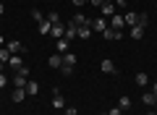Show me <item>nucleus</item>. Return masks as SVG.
Returning a JSON list of instances; mask_svg holds the SVG:
<instances>
[{
  "label": "nucleus",
  "mask_w": 157,
  "mask_h": 115,
  "mask_svg": "<svg viewBox=\"0 0 157 115\" xmlns=\"http://www.w3.org/2000/svg\"><path fill=\"white\" fill-rule=\"evenodd\" d=\"M89 26H92V32H105V29H107V21H105V16H97V18H92V21H89Z\"/></svg>",
  "instance_id": "obj_1"
},
{
  "label": "nucleus",
  "mask_w": 157,
  "mask_h": 115,
  "mask_svg": "<svg viewBox=\"0 0 157 115\" xmlns=\"http://www.w3.org/2000/svg\"><path fill=\"white\" fill-rule=\"evenodd\" d=\"M123 26H126V21H123V16H110V29H115V32H123Z\"/></svg>",
  "instance_id": "obj_2"
},
{
  "label": "nucleus",
  "mask_w": 157,
  "mask_h": 115,
  "mask_svg": "<svg viewBox=\"0 0 157 115\" xmlns=\"http://www.w3.org/2000/svg\"><path fill=\"white\" fill-rule=\"evenodd\" d=\"M52 107L55 110H66V99H63V94L58 92V89L52 92Z\"/></svg>",
  "instance_id": "obj_3"
},
{
  "label": "nucleus",
  "mask_w": 157,
  "mask_h": 115,
  "mask_svg": "<svg viewBox=\"0 0 157 115\" xmlns=\"http://www.w3.org/2000/svg\"><path fill=\"white\" fill-rule=\"evenodd\" d=\"M50 34H52L55 39H63V37H66V24H52Z\"/></svg>",
  "instance_id": "obj_4"
},
{
  "label": "nucleus",
  "mask_w": 157,
  "mask_h": 115,
  "mask_svg": "<svg viewBox=\"0 0 157 115\" xmlns=\"http://www.w3.org/2000/svg\"><path fill=\"white\" fill-rule=\"evenodd\" d=\"M6 47H8V52H11V55L24 52V44H21V42H16V39H8V42H6Z\"/></svg>",
  "instance_id": "obj_5"
},
{
  "label": "nucleus",
  "mask_w": 157,
  "mask_h": 115,
  "mask_svg": "<svg viewBox=\"0 0 157 115\" xmlns=\"http://www.w3.org/2000/svg\"><path fill=\"white\" fill-rule=\"evenodd\" d=\"M100 71H102V73H115L118 68H115V63H113L110 58H105V60L100 63Z\"/></svg>",
  "instance_id": "obj_6"
},
{
  "label": "nucleus",
  "mask_w": 157,
  "mask_h": 115,
  "mask_svg": "<svg viewBox=\"0 0 157 115\" xmlns=\"http://www.w3.org/2000/svg\"><path fill=\"white\" fill-rule=\"evenodd\" d=\"M78 37V26H76V24H66V39H68V42H71V39H76Z\"/></svg>",
  "instance_id": "obj_7"
},
{
  "label": "nucleus",
  "mask_w": 157,
  "mask_h": 115,
  "mask_svg": "<svg viewBox=\"0 0 157 115\" xmlns=\"http://www.w3.org/2000/svg\"><path fill=\"white\" fill-rule=\"evenodd\" d=\"M115 11H118V8H115V3H102V8H100V13H102V16H115Z\"/></svg>",
  "instance_id": "obj_8"
},
{
  "label": "nucleus",
  "mask_w": 157,
  "mask_h": 115,
  "mask_svg": "<svg viewBox=\"0 0 157 115\" xmlns=\"http://www.w3.org/2000/svg\"><path fill=\"white\" fill-rule=\"evenodd\" d=\"M26 97H34V94H39V84L37 81H26Z\"/></svg>",
  "instance_id": "obj_9"
},
{
  "label": "nucleus",
  "mask_w": 157,
  "mask_h": 115,
  "mask_svg": "<svg viewBox=\"0 0 157 115\" xmlns=\"http://www.w3.org/2000/svg\"><path fill=\"white\" fill-rule=\"evenodd\" d=\"M123 21H126V26H136V24H139V13H134V11H131V13H126V16H123Z\"/></svg>",
  "instance_id": "obj_10"
},
{
  "label": "nucleus",
  "mask_w": 157,
  "mask_h": 115,
  "mask_svg": "<svg viewBox=\"0 0 157 115\" xmlns=\"http://www.w3.org/2000/svg\"><path fill=\"white\" fill-rule=\"evenodd\" d=\"M47 66H50V68H60V66H63V55H60V52H55L50 60H47Z\"/></svg>",
  "instance_id": "obj_11"
},
{
  "label": "nucleus",
  "mask_w": 157,
  "mask_h": 115,
  "mask_svg": "<svg viewBox=\"0 0 157 115\" xmlns=\"http://www.w3.org/2000/svg\"><path fill=\"white\" fill-rule=\"evenodd\" d=\"M141 102H144L147 107H152V105H157V97L152 92H144V94H141Z\"/></svg>",
  "instance_id": "obj_12"
},
{
  "label": "nucleus",
  "mask_w": 157,
  "mask_h": 115,
  "mask_svg": "<svg viewBox=\"0 0 157 115\" xmlns=\"http://www.w3.org/2000/svg\"><path fill=\"white\" fill-rule=\"evenodd\" d=\"M73 24H76V26H89V18H86V16H84V13L78 11V13H76V16H73Z\"/></svg>",
  "instance_id": "obj_13"
},
{
  "label": "nucleus",
  "mask_w": 157,
  "mask_h": 115,
  "mask_svg": "<svg viewBox=\"0 0 157 115\" xmlns=\"http://www.w3.org/2000/svg\"><path fill=\"white\" fill-rule=\"evenodd\" d=\"M24 99H26V89L16 86V89H13V102H24Z\"/></svg>",
  "instance_id": "obj_14"
},
{
  "label": "nucleus",
  "mask_w": 157,
  "mask_h": 115,
  "mask_svg": "<svg viewBox=\"0 0 157 115\" xmlns=\"http://www.w3.org/2000/svg\"><path fill=\"white\" fill-rule=\"evenodd\" d=\"M134 81H136V86H147V84H149V76H147V73L144 71H141V73H136V79H134Z\"/></svg>",
  "instance_id": "obj_15"
},
{
  "label": "nucleus",
  "mask_w": 157,
  "mask_h": 115,
  "mask_svg": "<svg viewBox=\"0 0 157 115\" xmlns=\"http://www.w3.org/2000/svg\"><path fill=\"white\" fill-rule=\"evenodd\" d=\"M8 66H11L13 71H18V68L24 66V60H21V58H18V55H11V60H8Z\"/></svg>",
  "instance_id": "obj_16"
},
{
  "label": "nucleus",
  "mask_w": 157,
  "mask_h": 115,
  "mask_svg": "<svg viewBox=\"0 0 157 115\" xmlns=\"http://www.w3.org/2000/svg\"><path fill=\"white\" fill-rule=\"evenodd\" d=\"M102 37H105V39H121V32H115V29L107 26L105 32H102Z\"/></svg>",
  "instance_id": "obj_17"
},
{
  "label": "nucleus",
  "mask_w": 157,
  "mask_h": 115,
  "mask_svg": "<svg viewBox=\"0 0 157 115\" xmlns=\"http://www.w3.org/2000/svg\"><path fill=\"white\" fill-rule=\"evenodd\" d=\"M131 37H134V39H141V37H144V26H139V24L131 26Z\"/></svg>",
  "instance_id": "obj_18"
},
{
  "label": "nucleus",
  "mask_w": 157,
  "mask_h": 115,
  "mask_svg": "<svg viewBox=\"0 0 157 115\" xmlns=\"http://www.w3.org/2000/svg\"><path fill=\"white\" fill-rule=\"evenodd\" d=\"M92 37V26H78V39H89Z\"/></svg>",
  "instance_id": "obj_19"
},
{
  "label": "nucleus",
  "mask_w": 157,
  "mask_h": 115,
  "mask_svg": "<svg viewBox=\"0 0 157 115\" xmlns=\"http://www.w3.org/2000/svg\"><path fill=\"white\" fill-rule=\"evenodd\" d=\"M68 44H71V42H68L66 37H63V39H58V52H60V55H66V52H68Z\"/></svg>",
  "instance_id": "obj_20"
},
{
  "label": "nucleus",
  "mask_w": 157,
  "mask_h": 115,
  "mask_svg": "<svg viewBox=\"0 0 157 115\" xmlns=\"http://www.w3.org/2000/svg\"><path fill=\"white\" fill-rule=\"evenodd\" d=\"M63 66H76V55L66 52V55H63Z\"/></svg>",
  "instance_id": "obj_21"
},
{
  "label": "nucleus",
  "mask_w": 157,
  "mask_h": 115,
  "mask_svg": "<svg viewBox=\"0 0 157 115\" xmlns=\"http://www.w3.org/2000/svg\"><path fill=\"white\" fill-rule=\"evenodd\" d=\"M8 60H11V52H8V47H0V63H6V66H8Z\"/></svg>",
  "instance_id": "obj_22"
},
{
  "label": "nucleus",
  "mask_w": 157,
  "mask_h": 115,
  "mask_svg": "<svg viewBox=\"0 0 157 115\" xmlns=\"http://www.w3.org/2000/svg\"><path fill=\"white\" fill-rule=\"evenodd\" d=\"M32 16H34V21H37V24H42V21H45V13H42V11H37V8H34V11H32Z\"/></svg>",
  "instance_id": "obj_23"
},
{
  "label": "nucleus",
  "mask_w": 157,
  "mask_h": 115,
  "mask_svg": "<svg viewBox=\"0 0 157 115\" xmlns=\"http://www.w3.org/2000/svg\"><path fill=\"white\" fill-rule=\"evenodd\" d=\"M50 29H52V24L47 21V18H45L42 24H39V32H42V34H50Z\"/></svg>",
  "instance_id": "obj_24"
},
{
  "label": "nucleus",
  "mask_w": 157,
  "mask_h": 115,
  "mask_svg": "<svg viewBox=\"0 0 157 115\" xmlns=\"http://www.w3.org/2000/svg\"><path fill=\"white\" fill-rule=\"evenodd\" d=\"M118 107H121V110H128V107H131V97H121Z\"/></svg>",
  "instance_id": "obj_25"
},
{
  "label": "nucleus",
  "mask_w": 157,
  "mask_h": 115,
  "mask_svg": "<svg viewBox=\"0 0 157 115\" xmlns=\"http://www.w3.org/2000/svg\"><path fill=\"white\" fill-rule=\"evenodd\" d=\"M47 21H50V24H60V16L52 11V13H47Z\"/></svg>",
  "instance_id": "obj_26"
},
{
  "label": "nucleus",
  "mask_w": 157,
  "mask_h": 115,
  "mask_svg": "<svg viewBox=\"0 0 157 115\" xmlns=\"http://www.w3.org/2000/svg\"><path fill=\"white\" fill-rule=\"evenodd\" d=\"M147 24H149V16L147 13H139V26H147Z\"/></svg>",
  "instance_id": "obj_27"
},
{
  "label": "nucleus",
  "mask_w": 157,
  "mask_h": 115,
  "mask_svg": "<svg viewBox=\"0 0 157 115\" xmlns=\"http://www.w3.org/2000/svg\"><path fill=\"white\" fill-rule=\"evenodd\" d=\"M60 71L66 73V76H71V73H73V66H60Z\"/></svg>",
  "instance_id": "obj_28"
},
{
  "label": "nucleus",
  "mask_w": 157,
  "mask_h": 115,
  "mask_svg": "<svg viewBox=\"0 0 157 115\" xmlns=\"http://www.w3.org/2000/svg\"><path fill=\"white\" fill-rule=\"evenodd\" d=\"M16 73H21V76H26V79H29V68H26V66H21V68H18Z\"/></svg>",
  "instance_id": "obj_29"
},
{
  "label": "nucleus",
  "mask_w": 157,
  "mask_h": 115,
  "mask_svg": "<svg viewBox=\"0 0 157 115\" xmlns=\"http://www.w3.org/2000/svg\"><path fill=\"white\" fill-rule=\"evenodd\" d=\"M71 3H73V6H76V8H81V6H86L89 0H71Z\"/></svg>",
  "instance_id": "obj_30"
},
{
  "label": "nucleus",
  "mask_w": 157,
  "mask_h": 115,
  "mask_svg": "<svg viewBox=\"0 0 157 115\" xmlns=\"http://www.w3.org/2000/svg\"><path fill=\"white\" fill-rule=\"evenodd\" d=\"M63 115H78V110L76 107H66V113H63Z\"/></svg>",
  "instance_id": "obj_31"
},
{
  "label": "nucleus",
  "mask_w": 157,
  "mask_h": 115,
  "mask_svg": "<svg viewBox=\"0 0 157 115\" xmlns=\"http://www.w3.org/2000/svg\"><path fill=\"white\" fill-rule=\"evenodd\" d=\"M113 3H115V8H126V3H128V0H113Z\"/></svg>",
  "instance_id": "obj_32"
},
{
  "label": "nucleus",
  "mask_w": 157,
  "mask_h": 115,
  "mask_svg": "<svg viewBox=\"0 0 157 115\" xmlns=\"http://www.w3.org/2000/svg\"><path fill=\"white\" fill-rule=\"evenodd\" d=\"M6 84H8V79H6V73H0V89L6 86Z\"/></svg>",
  "instance_id": "obj_33"
},
{
  "label": "nucleus",
  "mask_w": 157,
  "mask_h": 115,
  "mask_svg": "<svg viewBox=\"0 0 157 115\" xmlns=\"http://www.w3.org/2000/svg\"><path fill=\"white\" fill-rule=\"evenodd\" d=\"M89 3H92L94 8H102V3H105V0H89Z\"/></svg>",
  "instance_id": "obj_34"
},
{
  "label": "nucleus",
  "mask_w": 157,
  "mask_h": 115,
  "mask_svg": "<svg viewBox=\"0 0 157 115\" xmlns=\"http://www.w3.org/2000/svg\"><path fill=\"white\" fill-rule=\"evenodd\" d=\"M107 115H121V107H113V110H110Z\"/></svg>",
  "instance_id": "obj_35"
},
{
  "label": "nucleus",
  "mask_w": 157,
  "mask_h": 115,
  "mask_svg": "<svg viewBox=\"0 0 157 115\" xmlns=\"http://www.w3.org/2000/svg\"><path fill=\"white\" fill-rule=\"evenodd\" d=\"M152 94H155V97H157V81H155V86H152Z\"/></svg>",
  "instance_id": "obj_36"
},
{
  "label": "nucleus",
  "mask_w": 157,
  "mask_h": 115,
  "mask_svg": "<svg viewBox=\"0 0 157 115\" xmlns=\"http://www.w3.org/2000/svg\"><path fill=\"white\" fill-rule=\"evenodd\" d=\"M3 13H6V6H3V3H0V16H3Z\"/></svg>",
  "instance_id": "obj_37"
},
{
  "label": "nucleus",
  "mask_w": 157,
  "mask_h": 115,
  "mask_svg": "<svg viewBox=\"0 0 157 115\" xmlns=\"http://www.w3.org/2000/svg\"><path fill=\"white\" fill-rule=\"evenodd\" d=\"M3 71H6V63H0V73H3Z\"/></svg>",
  "instance_id": "obj_38"
},
{
  "label": "nucleus",
  "mask_w": 157,
  "mask_h": 115,
  "mask_svg": "<svg viewBox=\"0 0 157 115\" xmlns=\"http://www.w3.org/2000/svg\"><path fill=\"white\" fill-rule=\"evenodd\" d=\"M0 47H6V39H3V37H0Z\"/></svg>",
  "instance_id": "obj_39"
},
{
  "label": "nucleus",
  "mask_w": 157,
  "mask_h": 115,
  "mask_svg": "<svg viewBox=\"0 0 157 115\" xmlns=\"http://www.w3.org/2000/svg\"><path fill=\"white\" fill-rule=\"evenodd\" d=\"M147 115H157V110H149V113H147Z\"/></svg>",
  "instance_id": "obj_40"
},
{
  "label": "nucleus",
  "mask_w": 157,
  "mask_h": 115,
  "mask_svg": "<svg viewBox=\"0 0 157 115\" xmlns=\"http://www.w3.org/2000/svg\"><path fill=\"white\" fill-rule=\"evenodd\" d=\"M105 3H113V0H105Z\"/></svg>",
  "instance_id": "obj_41"
},
{
  "label": "nucleus",
  "mask_w": 157,
  "mask_h": 115,
  "mask_svg": "<svg viewBox=\"0 0 157 115\" xmlns=\"http://www.w3.org/2000/svg\"><path fill=\"white\" fill-rule=\"evenodd\" d=\"M58 115H63V113H58Z\"/></svg>",
  "instance_id": "obj_42"
},
{
  "label": "nucleus",
  "mask_w": 157,
  "mask_h": 115,
  "mask_svg": "<svg viewBox=\"0 0 157 115\" xmlns=\"http://www.w3.org/2000/svg\"><path fill=\"white\" fill-rule=\"evenodd\" d=\"M0 99H3V97H0Z\"/></svg>",
  "instance_id": "obj_43"
},
{
  "label": "nucleus",
  "mask_w": 157,
  "mask_h": 115,
  "mask_svg": "<svg viewBox=\"0 0 157 115\" xmlns=\"http://www.w3.org/2000/svg\"><path fill=\"white\" fill-rule=\"evenodd\" d=\"M105 115H107V113H105Z\"/></svg>",
  "instance_id": "obj_44"
}]
</instances>
